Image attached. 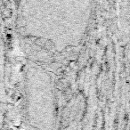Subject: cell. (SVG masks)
<instances>
[{
    "mask_svg": "<svg viewBox=\"0 0 130 130\" xmlns=\"http://www.w3.org/2000/svg\"><path fill=\"white\" fill-rule=\"evenodd\" d=\"M92 13V0H25L21 26L29 38L62 52L81 43Z\"/></svg>",
    "mask_w": 130,
    "mask_h": 130,
    "instance_id": "6da1fadb",
    "label": "cell"
},
{
    "mask_svg": "<svg viewBox=\"0 0 130 130\" xmlns=\"http://www.w3.org/2000/svg\"><path fill=\"white\" fill-rule=\"evenodd\" d=\"M24 110L29 125L36 130H54L57 121V103L52 77L38 66L24 72Z\"/></svg>",
    "mask_w": 130,
    "mask_h": 130,
    "instance_id": "7a4b0ae2",
    "label": "cell"
}]
</instances>
